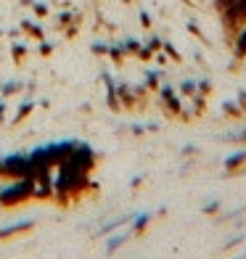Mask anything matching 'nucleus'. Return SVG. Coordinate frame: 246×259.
<instances>
[{
  "label": "nucleus",
  "mask_w": 246,
  "mask_h": 259,
  "mask_svg": "<svg viewBox=\"0 0 246 259\" xmlns=\"http://www.w3.org/2000/svg\"><path fill=\"white\" fill-rule=\"evenodd\" d=\"M3 111H6V103H0V116H3Z\"/></svg>",
  "instance_id": "obj_16"
},
{
  "label": "nucleus",
  "mask_w": 246,
  "mask_h": 259,
  "mask_svg": "<svg viewBox=\"0 0 246 259\" xmlns=\"http://www.w3.org/2000/svg\"><path fill=\"white\" fill-rule=\"evenodd\" d=\"M196 88L201 90V93H209V90H212V85H209V79H201V82H198Z\"/></svg>",
  "instance_id": "obj_13"
},
{
  "label": "nucleus",
  "mask_w": 246,
  "mask_h": 259,
  "mask_svg": "<svg viewBox=\"0 0 246 259\" xmlns=\"http://www.w3.org/2000/svg\"><path fill=\"white\" fill-rule=\"evenodd\" d=\"M127 238H130V233H122V235H111V238L106 241V251L111 254V251H116V249H119V246L127 241Z\"/></svg>",
  "instance_id": "obj_6"
},
{
  "label": "nucleus",
  "mask_w": 246,
  "mask_h": 259,
  "mask_svg": "<svg viewBox=\"0 0 246 259\" xmlns=\"http://www.w3.org/2000/svg\"><path fill=\"white\" fill-rule=\"evenodd\" d=\"M236 58H246V24L238 29V34H236Z\"/></svg>",
  "instance_id": "obj_5"
},
{
  "label": "nucleus",
  "mask_w": 246,
  "mask_h": 259,
  "mask_svg": "<svg viewBox=\"0 0 246 259\" xmlns=\"http://www.w3.org/2000/svg\"><path fill=\"white\" fill-rule=\"evenodd\" d=\"M161 98L167 101V106H170L172 111H180V109H183V106H180V101L172 96V88H161Z\"/></svg>",
  "instance_id": "obj_7"
},
{
  "label": "nucleus",
  "mask_w": 246,
  "mask_h": 259,
  "mask_svg": "<svg viewBox=\"0 0 246 259\" xmlns=\"http://www.w3.org/2000/svg\"><path fill=\"white\" fill-rule=\"evenodd\" d=\"M243 164H246V148H238V151H233V154L225 156V169H228V172L241 169Z\"/></svg>",
  "instance_id": "obj_3"
},
{
  "label": "nucleus",
  "mask_w": 246,
  "mask_h": 259,
  "mask_svg": "<svg viewBox=\"0 0 246 259\" xmlns=\"http://www.w3.org/2000/svg\"><path fill=\"white\" fill-rule=\"evenodd\" d=\"M130 220H133V217H119V220H114V222H109V225H103V228H101L98 233H101V235H106V233H111L114 228H119V225H125V222H130Z\"/></svg>",
  "instance_id": "obj_9"
},
{
  "label": "nucleus",
  "mask_w": 246,
  "mask_h": 259,
  "mask_svg": "<svg viewBox=\"0 0 246 259\" xmlns=\"http://www.w3.org/2000/svg\"><path fill=\"white\" fill-rule=\"evenodd\" d=\"M233 3V0H215V6H217V11H225L228 6Z\"/></svg>",
  "instance_id": "obj_15"
},
{
  "label": "nucleus",
  "mask_w": 246,
  "mask_h": 259,
  "mask_svg": "<svg viewBox=\"0 0 246 259\" xmlns=\"http://www.w3.org/2000/svg\"><path fill=\"white\" fill-rule=\"evenodd\" d=\"M148 222H151V214H148V211H143V214H138V217H135V222H133V230H135V233H143Z\"/></svg>",
  "instance_id": "obj_8"
},
{
  "label": "nucleus",
  "mask_w": 246,
  "mask_h": 259,
  "mask_svg": "<svg viewBox=\"0 0 246 259\" xmlns=\"http://www.w3.org/2000/svg\"><path fill=\"white\" fill-rule=\"evenodd\" d=\"M241 241H243V235H236V238H230V241L225 243V251H228V249H233V246H236V243H241Z\"/></svg>",
  "instance_id": "obj_14"
},
{
  "label": "nucleus",
  "mask_w": 246,
  "mask_h": 259,
  "mask_svg": "<svg viewBox=\"0 0 246 259\" xmlns=\"http://www.w3.org/2000/svg\"><path fill=\"white\" fill-rule=\"evenodd\" d=\"M236 259H246V251H243V254H238V256H236Z\"/></svg>",
  "instance_id": "obj_17"
},
{
  "label": "nucleus",
  "mask_w": 246,
  "mask_h": 259,
  "mask_svg": "<svg viewBox=\"0 0 246 259\" xmlns=\"http://www.w3.org/2000/svg\"><path fill=\"white\" fill-rule=\"evenodd\" d=\"M32 225H34V220L27 217V220H21V222H16V225H11V228H3V230H0V238H8V235H14V233H19V230H27V228H32Z\"/></svg>",
  "instance_id": "obj_4"
},
{
  "label": "nucleus",
  "mask_w": 246,
  "mask_h": 259,
  "mask_svg": "<svg viewBox=\"0 0 246 259\" xmlns=\"http://www.w3.org/2000/svg\"><path fill=\"white\" fill-rule=\"evenodd\" d=\"M180 90L185 93V96H193V93H196V85H193V82H183Z\"/></svg>",
  "instance_id": "obj_12"
},
{
  "label": "nucleus",
  "mask_w": 246,
  "mask_h": 259,
  "mask_svg": "<svg viewBox=\"0 0 246 259\" xmlns=\"http://www.w3.org/2000/svg\"><path fill=\"white\" fill-rule=\"evenodd\" d=\"M222 111L230 114V116H238V114H241V109H238V106L233 103V101H225V103H222Z\"/></svg>",
  "instance_id": "obj_10"
},
{
  "label": "nucleus",
  "mask_w": 246,
  "mask_h": 259,
  "mask_svg": "<svg viewBox=\"0 0 246 259\" xmlns=\"http://www.w3.org/2000/svg\"><path fill=\"white\" fill-rule=\"evenodd\" d=\"M0 175H3V178H14V180L34 178L29 154H11V156H6L3 161H0Z\"/></svg>",
  "instance_id": "obj_2"
},
{
  "label": "nucleus",
  "mask_w": 246,
  "mask_h": 259,
  "mask_svg": "<svg viewBox=\"0 0 246 259\" xmlns=\"http://www.w3.org/2000/svg\"><path fill=\"white\" fill-rule=\"evenodd\" d=\"M204 214H217V209H220V201H217V198H212V201H207L204 206Z\"/></svg>",
  "instance_id": "obj_11"
},
{
  "label": "nucleus",
  "mask_w": 246,
  "mask_h": 259,
  "mask_svg": "<svg viewBox=\"0 0 246 259\" xmlns=\"http://www.w3.org/2000/svg\"><path fill=\"white\" fill-rule=\"evenodd\" d=\"M32 193H34V178H21V180H14L0 191V204L16 206L21 201H27V198H32Z\"/></svg>",
  "instance_id": "obj_1"
}]
</instances>
